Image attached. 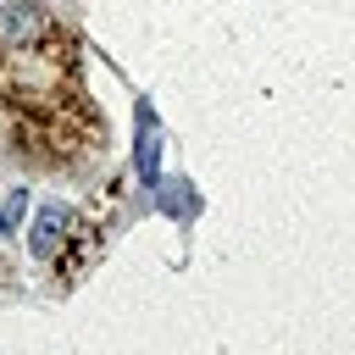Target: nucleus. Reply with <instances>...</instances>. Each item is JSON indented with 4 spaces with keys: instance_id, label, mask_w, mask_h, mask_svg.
Masks as SVG:
<instances>
[{
    "instance_id": "nucleus-2",
    "label": "nucleus",
    "mask_w": 355,
    "mask_h": 355,
    "mask_svg": "<svg viewBox=\"0 0 355 355\" xmlns=\"http://www.w3.org/2000/svg\"><path fill=\"white\" fill-rule=\"evenodd\" d=\"M67 227H72V211L55 205V200H44L39 216H33V239H28V250H33L39 261H50V255L61 250V233H67Z\"/></svg>"
},
{
    "instance_id": "nucleus-3",
    "label": "nucleus",
    "mask_w": 355,
    "mask_h": 355,
    "mask_svg": "<svg viewBox=\"0 0 355 355\" xmlns=\"http://www.w3.org/2000/svg\"><path fill=\"white\" fill-rule=\"evenodd\" d=\"M155 155H161V133H155V116H150V105H144V111H139V178H144V183L161 178V161H155Z\"/></svg>"
},
{
    "instance_id": "nucleus-1",
    "label": "nucleus",
    "mask_w": 355,
    "mask_h": 355,
    "mask_svg": "<svg viewBox=\"0 0 355 355\" xmlns=\"http://www.w3.org/2000/svg\"><path fill=\"white\" fill-rule=\"evenodd\" d=\"M55 28H50V17L39 11V6H28V0H0V44L6 50H17V44H39V39H50Z\"/></svg>"
}]
</instances>
